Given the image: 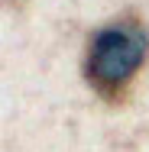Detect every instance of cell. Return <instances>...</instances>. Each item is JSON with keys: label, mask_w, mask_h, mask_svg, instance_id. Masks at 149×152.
<instances>
[{"label": "cell", "mask_w": 149, "mask_h": 152, "mask_svg": "<svg viewBox=\"0 0 149 152\" xmlns=\"http://www.w3.org/2000/svg\"><path fill=\"white\" fill-rule=\"evenodd\" d=\"M149 52V32L136 16H120L101 26L88 42L84 75L107 100H120Z\"/></svg>", "instance_id": "cell-1"}]
</instances>
